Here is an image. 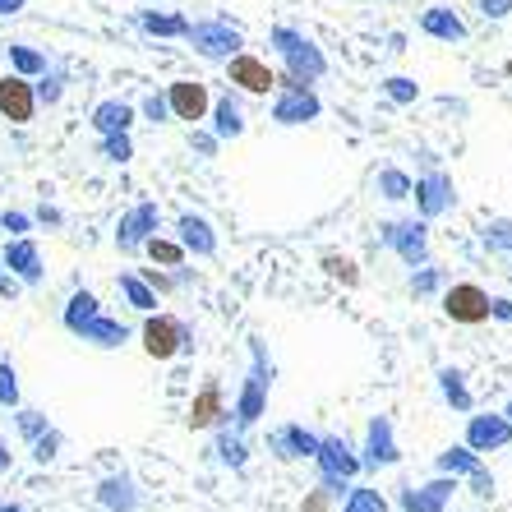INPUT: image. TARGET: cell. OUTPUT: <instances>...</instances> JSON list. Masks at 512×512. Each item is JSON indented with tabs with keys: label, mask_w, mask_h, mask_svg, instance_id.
<instances>
[{
	"label": "cell",
	"mask_w": 512,
	"mask_h": 512,
	"mask_svg": "<svg viewBox=\"0 0 512 512\" xmlns=\"http://www.w3.org/2000/svg\"><path fill=\"white\" fill-rule=\"evenodd\" d=\"M268 448H273L282 462H305V457L314 462V453H319V434L305 429V425H277L273 434H268Z\"/></svg>",
	"instance_id": "e0dca14e"
},
{
	"label": "cell",
	"mask_w": 512,
	"mask_h": 512,
	"mask_svg": "<svg viewBox=\"0 0 512 512\" xmlns=\"http://www.w3.org/2000/svg\"><path fill=\"white\" fill-rule=\"evenodd\" d=\"M411 199H416L420 217H425V222H434V217L453 213L457 185H453V176H448V171H425V176L411 180Z\"/></svg>",
	"instance_id": "52a82bcc"
},
{
	"label": "cell",
	"mask_w": 512,
	"mask_h": 512,
	"mask_svg": "<svg viewBox=\"0 0 512 512\" xmlns=\"http://www.w3.org/2000/svg\"><path fill=\"white\" fill-rule=\"evenodd\" d=\"M489 319L512 323V300H489Z\"/></svg>",
	"instance_id": "f907efd6"
},
{
	"label": "cell",
	"mask_w": 512,
	"mask_h": 512,
	"mask_svg": "<svg viewBox=\"0 0 512 512\" xmlns=\"http://www.w3.org/2000/svg\"><path fill=\"white\" fill-rule=\"evenodd\" d=\"M314 462H319V485L333 489V494H342V489L360 476V448L346 439V434H319Z\"/></svg>",
	"instance_id": "277c9868"
},
{
	"label": "cell",
	"mask_w": 512,
	"mask_h": 512,
	"mask_svg": "<svg viewBox=\"0 0 512 512\" xmlns=\"http://www.w3.org/2000/svg\"><path fill=\"white\" fill-rule=\"evenodd\" d=\"M120 296L130 300L139 314H153V310H157V291L143 282L139 273H120Z\"/></svg>",
	"instance_id": "4dcf8cb0"
},
{
	"label": "cell",
	"mask_w": 512,
	"mask_h": 512,
	"mask_svg": "<svg viewBox=\"0 0 512 512\" xmlns=\"http://www.w3.org/2000/svg\"><path fill=\"white\" fill-rule=\"evenodd\" d=\"M14 425H19V434H24L28 443L37 439V434H47V416H42V411H28V406H14Z\"/></svg>",
	"instance_id": "ab89813d"
},
{
	"label": "cell",
	"mask_w": 512,
	"mask_h": 512,
	"mask_svg": "<svg viewBox=\"0 0 512 512\" xmlns=\"http://www.w3.org/2000/svg\"><path fill=\"white\" fill-rule=\"evenodd\" d=\"M139 337H143V351H148L153 360H176L180 351H190L194 346L190 328H185L176 314H148Z\"/></svg>",
	"instance_id": "8992f818"
},
{
	"label": "cell",
	"mask_w": 512,
	"mask_h": 512,
	"mask_svg": "<svg viewBox=\"0 0 512 512\" xmlns=\"http://www.w3.org/2000/svg\"><path fill=\"white\" fill-rule=\"evenodd\" d=\"M0 406H5V411L19 406V370H14L10 360H0Z\"/></svg>",
	"instance_id": "b9f144b4"
},
{
	"label": "cell",
	"mask_w": 512,
	"mask_h": 512,
	"mask_svg": "<svg viewBox=\"0 0 512 512\" xmlns=\"http://www.w3.org/2000/svg\"><path fill=\"white\" fill-rule=\"evenodd\" d=\"M0 116L10 120V125H28L37 116L33 79H24V74H5L0 79Z\"/></svg>",
	"instance_id": "2e32d148"
},
{
	"label": "cell",
	"mask_w": 512,
	"mask_h": 512,
	"mask_svg": "<svg viewBox=\"0 0 512 512\" xmlns=\"http://www.w3.org/2000/svg\"><path fill=\"white\" fill-rule=\"evenodd\" d=\"M0 273H5V263H0Z\"/></svg>",
	"instance_id": "680465c9"
},
{
	"label": "cell",
	"mask_w": 512,
	"mask_h": 512,
	"mask_svg": "<svg viewBox=\"0 0 512 512\" xmlns=\"http://www.w3.org/2000/svg\"><path fill=\"white\" fill-rule=\"evenodd\" d=\"M97 503L107 512H134L139 508V485H134V476H107L102 485H97Z\"/></svg>",
	"instance_id": "cb8c5ba5"
},
{
	"label": "cell",
	"mask_w": 512,
	"mask_h": 512,
	"mask_svg": "<svg viewBox=\"0 0 512 512\" xmlns=\"http://www.w3.org/2000/svg\"><path fill=\"white\" fill-rule=\"evenodd\" d=\"M5 56H10V74H24V79H37V74L51 65L47 51L28 47V42H10V47H5Z\"/></svg>",
	"instance_id": "f1b7e54d"
},
{
	"label": "cell",
	"mask_w": 512,
	"mask_h": 512,
	"mask_svg": "<svg viewBox=\"0 0 512 512\" xmlns=\"http://www.w3.org/2000/svg\"><path fill=\"white\" fill-rule=\"evenodd\" d=\"M0 263H5V273H10L14 282H24V286H42V277H47L42 250H37V240H28V236H14L10 245L0 250Z\"/></svg>",
	"instance_id": "4fadbf2b"
},
{
	"label": "cell",
	"mask_w": 512,
	"mask_h": 512,
	"mask_svg": "<svg viewBox=\"0 0 512 512\" xmlns=\"http://www.w3.org/2000/svg\"><path fill=\"white\" fill-rule=\"evenodd\" d=\"M143 250H148V259L153 263H162V268H180V263H185V245H180V240L148 236L143 240Z\"/></svg>",
	"instance_id": "d590c367"
},
{
	"label": "cell",
	"mask_w": 512,
	"mask_h": 512,
	"mask_svg": "<svg viewBox=\"0 0 512 512\" xmlns=\"http://www.w3.org/2000/svg\"><path fill=\"white\" fill-rule=\"evenodd\" d=\"M319 116H323V102H319V93L305 84L282 88L273 102V120L286 125V130H291V125H310V120H319Z\"/></svg>",
	"instance_id": "8fae6325"
},
{
	"label": "cell",
	"mask_w": 512,
	"mask_h": 512,
	"mask_svg": "<svg viewBox=\"0 0 512 512\" xmlns=\"http://www.w3.org/2000/svg\"><path fill=\"white\" fill-rule=\"evenodd\" d=\"M383 97L397 102V107H411V102L420 97V84L416 79H406V74H388V79H383Z\"/></svg>",
	"instance_id": "74e56055"
},
{
	"label": "cell",
	"mask_w": 512,
	"mask_h": 512,
	"mask_svg": "<svg viewBox=\"0 0 512 512\" xmlns=\"http://www.w3.org/2000/svg\"><path fill=\"white\" fill-rule=\"evenodd\" d=\"M56 448H60V434H56V429H47V434H37V439H33V457L42 466L56 462Z\"/></svg>",
	"instance_id": "f6af8a7d"
},
{
	"label": "cell",
	"mask_w": 512,
	"mask_h": 512,
	"mask_svg": "<svg viewBox=\"0 0 512 512\" xmlns=\"http://www.w3.org/2000/svg\"><path fill=\"white\" fill-rule=\"evenodd\" d=\"M227 425V406H222V383H203V393L190 406V429H217Z\"/></svg>",
	"instance_id": "603a6c76"
},
{
	"label": "cell",
	"mask_w": 512,
	"mask_h": 512,
	"mask_svg": "<svg viewBox=\"0 0 512 512\" xmlns=\"http://www.w3.org/2000/svg\"><path fill=\"white\" fill-rule=\"evenodd\" d=\"M157 227H162V208L143 199L139 208H130V213L120 217V227H116V245H120V254H139V250H143V240L157 236Z\"/></svg>",
	"instance_id": "7c38bea8"
},
{
	"label": "cell",
	"mask_w": 512,
	"mask_h": 512,
	"mask_svg": "<svg viewBox=\"0 0 512 512\" xmlns=\"http://www.w3.org/2000/svg\"><path fill=\"white\" fill-rule=\"evenodd\" d=\"M185 42H190L203 60H213V65H227L236 51H245V33H240V24H231L227 14H213V19H190Z\"/></svg>",
	"instance_id": "3957f363"
},
{
	"label": "cell",
	"mask_w": 512,
	"mask_h": 512,
	"mask_svg": "<svg viewBox=\"0 0 512 512\" xmlns=\"http://www.w3.org/2000/svg\"><path fill=\"white\" fill-rule=\"evenodd\" d=\"M268 393H273V360H268V346L250 337V374H245V388L236 397V411H227V425H236L240 434L254 429L268 411Z\"/></svg>",
	"instance_id": "7a4b0ae2"
},
{
	"label": "cell",
	"mask_w": 512,
	"mask_h": 512,
	"mask_svg": "<svg viewBox=\"0 0 512 512\" xmlns=\"http://www.w3.org/2000/svg\"><path fill=\"white\" fill-rule=\"evenodd\" d=\"M97 153L107 157L111 167H125V162H130L134 157V143H130V134H97Z\"/></svg>",
	"instance_id": "8d00e7d4"
},
{
	"label": "cell",
	"mask_w": 512,
	"mask_h": 512,
	"mask_svg": "<svg viewBox=\"0 0 512 512\" xmlns=\"http://www.w3.org/2000/svg\"><path fill=\"white\" fill-rule=\"evenodd\" d=\"M93 314H102V305H97L93 291H74L70 305H65V314H60V323H65V328H70V333L79 337V328H84V323L93 319Z\"/></svg>",
	"instance_id": "f546056e"
},
{
	"label": "cell",
	"mask_w": 512,
	"mask_h": 512,
	"mask_svg": "<svg viewBox=\"0 0 512 512\" xmlns=\"http://www.w3.org/2000/svg\"><path fill=\"white\" fill-rule=\"evenodd\" d=\"M167 107H171V116L176 120H203L208 116V107H213V102H208V88L203 84H194V79H176V84L167 88Z\"/></svg>",
	"instance_id": "ac0fdd59"
},
{
	"label": "cell",
	"mask_w": 512,
	"mask_h": 512,
	"mask_svg": "<svg viewBox=\"0 0 512 512\" xmlns=\"http://www.w3.org/2000/svg\"><path fill=\"white\" fill-rule=\"evenodd\" d=\"M227 74L240 93H254V97H268L277 88V74L268 70V60L250 56V51H236V56L227 60Z\"/></svg>",
	"instance_id": "9a60e30c"
},
{
	"label": "cell",
	"mask_w": 512,
	"mask_h": 512,
	"mask_svg": "<svg viewBox=\"0 0 512 512\" xmlns=\"http://www.w3.org/2000/svg\"><path fill=\"white\" fill-rule=\"evenodd\" d=\"M328 499H333V489H314V499L310 503H305V508H300V512H328Z\"/></svg>",
	"instance_id": "681fc988"
},
{
	"label": "cell",
	"mask_w": 512,
	"mask_h": 512,
	"mask_svg": "<svg viewBox=\"0 0 512 512\" xmlns=\"http://www.w3.org/2000/svg\"><path fill=\"white\" fill-rule=\"evenodd\" d=\"M512 443V420L503 411H485V416L466 420V448L471 453H499Z\"/></svg>",
	"instance_id": "5bb4252c"
},
{
	"label": "cell",
	"mask_w": 512,
	"mask_h": 512,
	"mask_svg": "<svg viewBox=\"0 0 512 512\" xmlns=\"http://www.w3.org/2000/svg\"><path fill=\"white\" fill-rule=\"evenodd\" d=\"M0 227L10 231V236H24V231L33 227V217L28 213H0Z\"/></svg>",
	"instance_id": "c3c4849f"
},
{
	"label": "cell",
	"mask_w": 512,
	"mask_h": 512,
	"mask_svg": "<svg viewBox=\"0 0 512 512\" xmlns=\"http://www.w3.org/2000/svg\"><path fill=\"white\" fill-rule=\"evenodd\" d=\"M79 337L93 342V346H102V351H116V346L130 342V328H125L120 319H107V314H93V319L79 328Z\"/></svg>",
	"instance_id": "484cf974"
},
{
	"label": "cell",
	"mask_w": 512,
	"mask_h": 512,
	"mask_svg": "<svg viewBox=\"0 0 512 512\" xmlns=\"http://www.w3.org/2000/svg\"><path fill=\"white\" fill-rule=\"evenodd\" d=\"M134 28H139L143 37H180L185 42V33H190V19L176 10H134Z\"/></svg>",
	"instance_id": "ffe728a7"
},
{
	"label": "cell",
	"mask_w": 512,
	"mask_h": 512,
	"mask_svg": "<svg viewBox=\"0 0 512 512\" xmlns=\"http://www.w3.org/2000/svg\"><path fill=\"white\" fill-rule=\"evenodd\" d=\"M323 273L333 277V282H342V286H356V282H360L356 263H351V259H342V254H323Z\"/></svg>",
	"instance_id": "60d3db41"
},
{
	"label": "cell",
	"mask_w": 512,
	"mask_h": 512,
	"mask_svg": "<svg viewBox=\"0 0 512 512\" xmlns=\"http://www.w3.org/2000/svg\"><path fill=\"white\" fill-rule=\"evenodd\" d=\"M342 512H388V499H383L374 485H346V499H342Z\"/></svg>",
	"instance_id": "1f68e13d"
},
{
	"label": "cell",
	"mask_w": 512,
	"mask_h": 512,
	"mask_svg": "<svg viewBox=\"0 0 512 512\" xmlns=\"http://www.w3.org/2000/svg\"><path fill=\"white\" fill-rule=\"evenodd\" d=\"M245 134V111H240V97L236 93H222L213 102V139H240Z\"/></svg>",
	"instance_id": "d4e9b609"
},
{
	"label": "cell",
	"mask_w": 512,
	"mask_h": 512,
	"mask_svg": "<svg viewBox=\"0 0 512 512\" xmlns=\"http://www.w3.org/2000/svg\"><path fill=\"white\" fill-rule=\"evenodd\" d=\"M33 93H37V107H56L60 97H65V70L47 65V70L33 79Z\"/></svg>",
	"instance_id": "d6a6232c"
},
{
	"label": "cell",
	"mask_w": 512,
	"mask_h": 512,
	"mask_svg": "<svg viewBox=\"0 0 512 512\" xmlns=\"http://www.w3.org/2000/svg\"><path fill=\"white\" fill-rule=\"evenodd\" d=\"M439 397L453 406V411H476V397H471L466 374L457 370V365H443V370H439Z\"/></svg>",
	"instance_id": "83f0119b"
},
{
	"label": "cell",
	"mask_w": 512,
	"mask_h": 512,
	"mask_svg": "<svg viewBox=\"0 0 512 512\" xmlns=\"http://www.w3.org/2000/svg\"><path fill=\"white\" fill-rule=\"evenodd\" d=\"M37 222H51V227H60V213H56V208H47V203H42V208H37Z\"/></svg>",
	"instance_id": "db71d44e"
},
{
	"label": "cell",
	"mask_w": 512,
	"mask_h": 512,
	"mask_svg": "<svg viewBox=\"0 0 512 512\" xmlns=\"http://www.w3.org/2000/svg\"><path fill=\"white\" fill-rule=\"evenodd\" d=\"M0 512H24V508L19 503H0Z\"/></svg>",
	"instance_id": "9f6ffc18"
},
{
	"label": "cell",
	"mask_w": 512,
	"mask_h": 512,
	"mask_svg": "<svg viewBox=\"0 0 512 512\" xmlns=\"http://www.w3.org/2000/svg\"><path fill=\"white\" fill-rule=\"evenodd\" d=\"M457 476H448V471H439L434 480H425V485H402V512H448V499L457 494Z\"/></svg>",
	"instance_id": "9c48e42d"
},
{
	"label": "cell",
	"mask_w": 512,
	"mask_h": 512,
	"mask_svg": "<svg viewBox=\"0 0 512 512\" xmlns=\"http://www.w3.org/2000/svg\"><path fill=\"white\" fill-rule=\"evenodd\" d=\"M480 14H485L489 24H499V19L512 14V0H480Z\"/></svg>",
	"instance_id": "7dc6e473"
},
{
	"label": "cell",
	"mask_w": 512,
	"mask_h": 512,
	"mask_svg": "<svg viewBox=\"0 0 512 512\" xmlns=\"http://www.w3.org/2000/svg\"><path fill=\"white\" fill-rule=\"evenodd\" d=\"M213 457H217V462H222V466H231V471H245V462H250V448H245V434H240L236 425H217Z\"/></svg>",
	"instance_id": "4316f807"
},
{
	"label": "cell",
	"mask_w": 512,
	"mask_h": 512,
	"mask_svg": "<svg viewBox=\"0 0 512 512\" xmlns=\"http://www.w3.org/2000/svg\"><path fill=\"white\" fill-rule=\"evenodd\" d=\"M443 282H448V273H443V268H429V263H420L416 273H411V291H416V296H434V291H443Z\"/></svg>",
	"instance_id": "f35d334b"
},
{
	"label": "cell",
	"mask_w": 512,
	"mask_h": 512,
	"mask_svg": "<svg viewBox=\"0 0 512 512\" xmlns=\"http://www.w3.org/2000/svg\"><path fill=\"white\" fill-rule=\"evenodd\" d=\"M5 466H10V448H5V443H0V471H5Z\"/></svg>",
	"instance_id": "11a10c76"
},
{
	"label": "cell",
	"mask_w": 512,
	"mask_h": 512,
	"mask_svg": "<svg viewBox=\"0 0 512 512\" xmlns=\"http://www.w3.org/2000/svg\"><path fill=\"white\" fill-rule=\"evenodd\" d=\"M176 231H180V245H185V254H194V259H213V254H217V231H213V222H208V217L180 213Z\"/></svg>",
	"instance_id": "d6986e66"
},
{
	"label": "cell",
	"mask_w": 512,
	"mask_h": 512,
	"mask_svg": "<svg viewBox=\"0 0 512 512\" xmlns=\"http://www.w3.org/2000/svg\"><path fill=\"white\" fill-rule=\"evenodd\" d=\"M480 466V453H471V448H466V443H457V448H443L439 453V471H448V476H471V471H476Z\"/></svg>",
	"instance_id": "836d02e7"
},
{
	"label": "cell",
	"mask_w": 512,
	"mask_h": 512,
	"mask_svg": "<svg viewBox=\"0 0 512 512\" xmlns=\"http://www.w3.org/2000/svg\"><path fill=\"white\" fill-rule=\"evenodd\" d=\"M379 240L406 263V268L429 263V222L425 217H397V222H383Z\"/></svg>",
	"instance_id": "5b68a950"
},
{
	"label": "cell",
	"mask_w": 512,
	"mask_h": 512,
	"mask_svg": "<svg viewBox=\"0 0 512 512\" xmlns=\"http://www.w3.org/2000/svg\"><path fill=\"white\" fill-rule=\"evenodd\" d=\"M485 245L494 254H512V222H508V217L489 222V227H485Z\"/></svg>",
	"instance_id": "7bdbcfd3"
},
{
	"label": "cell",
	"mask_w": 512,
	"mask_h": 512,
	"mask_svg": "<svg viewBox=\"0 0 512 512\" xmlns=\"http://www.w3.org/2000/svg\"><path fill=\"white\" fill-rule=\"evenodd\" d=\"M503 416H508V420H512V397H508V406H503Z\"/></svg>",
	"instance_id": "6f0895ef"
},
{
	"label": "cell",
	"mask_w": 512,
	"mask_h": 512,
	"mask_svg": "<svg viewBox=\"0 0 512 512\" xmlns=\"http://www.w3.org/2000/svg\"><path fill=\"white\" fill-rule=\"evenodd\" d=\"M139 111H143V116H148V120H153V125H167V120H171L167 93H148V97H143V102H139Z\"/></svg>",
	"instance_id": "ee69618b"
},
{
	"label": "cell",
	"mask_w": 512,
	"mask_h": 512,
	"mask_svg": "<svg viewBox=\"0 0 512 512\" xmlns=\"http://www.w3.org/2000/svg\"><path fill=\"white\" fill-rule=\"evenodd\" d=\"M374 190H379L388 203H402V199H411V176L397 167H383L379 180H374Z\"/></svg>",
	"instance_id": "e575fe53"
},
{
	"label": "cell",
	"mask_w": 512,
	"mask_h": 512,
	"mask_svg": "<svg viewBox=\"0 0 512 512\" xmlns=\"http://www.w3.org/2000/svg\"><path fill=\"white\" fill-rule=\"evenodd\" d=\"M471 494H480V499H494V476H489L485 466H476V471H471Z\"/></svg>",
	"instance_id": "bcb514c9"
},
{
	"label": "cell",
	"mask_w": 512,
	"mask_h": 512,
	"mask_svg": "<svg viewBox=\"0 0 512 512\" xmlns=\"http://www.w3.org/2000/svg\"><path fill=\"white\" fill-rule=\"evenodd\" d=\"M397 462H402V448H397L393 416H370V425H365V448H360V466L383 471V466H397Z\"/></svg>",
	"instance_id": "ba28073f"
},
{
	"label": "cell",
	"mask_w": 512,
	"mask_h": 512,
	"mask_svg": "<svg viewBox=\"0 0 512 512\" xmlns=\"http://www.w3.org/2000/svg\"><path fill=\"white\" fill-rule=\"evenodd\" d=\"M28 0H0V19H14V14H24Z\"/></svg>",
	"instance_id": "f5cc1de1"
},
{
	"label": "cell",
	"mask_w": 512,
	"mask_h": 512,
	"mask_svg": "<svg viewBox=\"0 0 512 512\" xmlns=\"http://www.w3.org/2000/svg\"><path fill=\"white\" fill-rule=\"evenodd\" d=\"M420 33L439 37V42H466L462 14L448 10V5H429V10H420Z\"/></svg>",
	"instance_id": "7402d4cb"
},
{
	"label": "cell",
	"mask_w": 512,
	"mask_h": 512,
	"mask_svg": "<svg viewBox=\"0 0 512 512\" xmlns=\"http://www.w3.org/2000/svg\"><path fill=\"white\" fill-rule=\"evenodd\" d=\"M443 314L453 323H466V328H476V323L489 319V296L480 291L476 282H453L443 291Z\"/></svg>",
	"instance_id": "30bf717a"
},
{
	"label": "cell",
	"mask_w": 512,
	"mask_h": 512,
	"mask_svg": "<svg viewBox=\"0 0 512 512\" xmlns=\"http://www.w3.org/2000/svg\"><path fill=\"white\" fill-rule=\"evenodd\" d=\"M134 102H125V97H107V102H97L93 116H88V125H93L97 134H130L134 125Z\"/></svg>",
	"instance_id": "44dd1931"
},
{
	"label": "cell",
	"mask_w": 512,
	"mask_h": 512,
	"mask_svg": "<svg viewBox=\"0 0 512 512\" xmlns=\"http://www.w3.org/2000/svg\"><path fill=\"white\" fill-rule=\"evenodd\" d=\"M190 143H194V148H199L203 157H213V153H217V139H213V134H194Z\"/></svg>",
	"instance_id": "816d5d0a"
},
{
	"label": "cell",
	"mask_w": 512,
	"mask_h": 512,
	"mask_svg": "<svg viewBox=\"0 0 512 512\" xmlns=\"http://www.w3.org/2000/svg\"><path fill=\"white\" fill-rule=\"evenodd\" d=\"M268 47L277 51V60H282V70L291 74V79H300V84H319L323 74H328V56H323V47L314 42L310 33H300V28L291 24H273L268 28Z\"/></svg>",
	"instance_id": "6da1fadb"
}]
</instances>
